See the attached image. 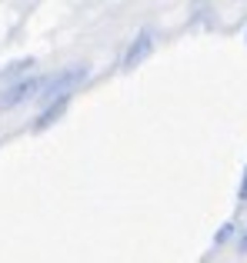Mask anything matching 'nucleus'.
<instances>
[{
	"label": "nucleus",
	"instance_id": "f257e3e1",
	"mask_svg": "<svg viewBox=\"0 0 247 263\" xmlns=\"http://www.w3.org/2000/svg\"><path fill=\"white\" fill-rule=\"evenodd\" d=\"M87 77H91V67L87 64H74V67L57 70V73H44V84H40L37 97L44 103H54V97H57V100H70V93L84 84Z\"/></svg>",
	"mask_w": 247,
	"mask_h": 263
},
{
	"label": "nucleus",
	"instance_id": "f03ea898",
	"mask_svg": "<svg viewBox=\"0 0 247 263\" xmlns=\"http://www.w3.org/2000/svg\"><path fill=\"white\" fill-rule=\"evenodd\" d=\"M40 84H44V73H30V77H20V80H13V84H7L4 90H0V110H13L24 100L37 97Z\"/></svg>",
	"mask_w": 247,
	"mask_h": 263
},
{
	"label": "nucleus",
	"instance_id": "7ed1b4c3",
	"mask_svg": "<svg viewBox=\"0 0 247 263\" xmlns=\"http://www.w3.org/2000/svg\"><path fill=\"white\" fill-rule=\"evenodd\" d=\"M150 47H154V40H150V33L144 30L140 37H137V44H130L127 50H123V60H120V64H123V67H134V64H140V60L150 53Z\"/></svg>",
	"mask_w": 247,
	"mask_h": 263
},
{
	"label": "nucleus",
	"instance_id": "20e7f679",
	"mask_svg": "<svg viewBox=\"0 0 247 263\" xmlns=\"http://www.w3.org/2000/svg\"><path fill=\"white\" fill-rule=\"evenodd\" d=\"M237 253H241V257H247V223H244L241 237H237Z\"/></svg>",
	"mask_w": 247,
	"mask_h": 263
},
{
	"label": "nucleus",
	"instance_id": "39448f33",
	"mask_svg": "<svg viewBox=\"0 0 247 263\" xmlns=\"http://www.w3.org/2000/svg\"><path fill=\"white\" fill-rule=\"evenodd\" d=\"M231 233H234V223H227V227H224V230H221V233H217V237H214V247H221V243H224V240H227V237H231Z\"/></svg>",
	"mask_w": 247,
	"mask_h": 263
},
{
	"label": "nucleus",
	"instance_id": "423d86ee",
	"mask_svg": "<svg viewBox=\"0 0 247 263\" xmlns=\"http://www.w3.org/2000/svg\"><path fill=\"white\" fill-rule=\"evenodd\" d=\"M237 200L247 203V167H244V177H241V186H237Z\"/></svg>",
	"mask_w": 247,
	"mask_h": 263
}]
</instances>
